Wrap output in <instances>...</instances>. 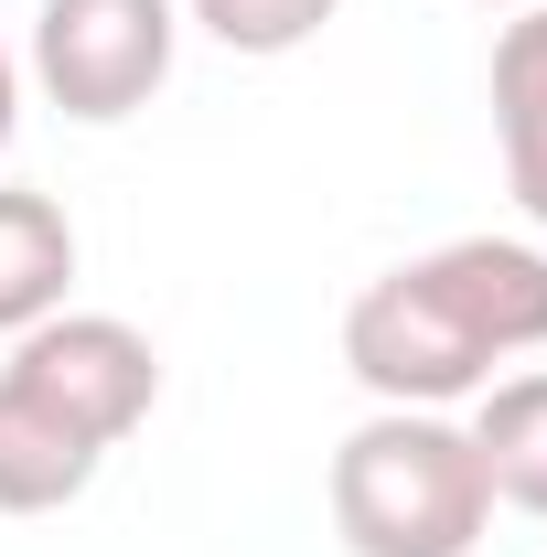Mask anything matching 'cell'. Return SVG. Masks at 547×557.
<instances>
[{
	"label": "cell",
	"mask_w": 547,
	"mask_h": 557,
	"mask_svg": "<svg viewBox=\"0 0 547 557\" xmlns=\"http://www.w3.org/2000/svg\"><path fill=\"white\" fill-rule=\"evenodd\" d=\"M515 354H547L537 236H451L343 300V364L376 408H473Z\"/></svg>",
	"instance_id": "6da1fadb"
},
{
	"label": "cell",
	"mask_w": 547,
	"mask_h": 557,
	"mask_svg": "<svg viewBox=\"0 0 547 557\" xmlns=\"http://www.w3.org/2000/svg\"><path fill=\"white\" fill-rule=\"evenodd\" d=\"M323 493L343 557H473L494 536V483L451 408H376L343 429Z\"/></svg>",
	"instance_id": "7a4b0ae2"
},
{
	"label": "cell",
	"mask_w": 547,
	"mask_h": 557,
	"mask_svg": "<svg viewBox=\"0 0 547 557\" xmlns=\"http://www.w3.org/2000/svg\"><path fill=\"white\" fill-rule=\"evenodd\" d=\"M172 54H183V0H44L22 86L65 108L75 129H119L172 86Z\"/></svg>",
	"instance_id": "3957f363"
},
{
	"label": "cell",
	"mask_w": 547,
	"mask_h": 557,
	"mask_svg": "<svg viewBox=\"0 0 547 557\" xmlns=\"http://www.w3.org/2000/svg\"><path fill=\"white\" fill-rule=\"evenodd\" d=\"M33 408H54L75 440H97V450H119L139 418L161 408V354L139 322L119 311H54V322H33V333H11V364H0Z\"/></svg>",
	"instance_id": "277c9868"
},
{
	"label": "cell",
	"mask_w": 547,
	"mask_h": 557,
	"mask_svg": "<svg viewBox=\"0 0 547 557\" xmlns=\"http://www.w3.org/2000/svg\"><path fill=\"white\" fill-rule=\"evenodd\" d=\"M494 150H505V194L547 236V0L494 33Z\"/></svg>",
	"instance_id": "5b68a950"
},
{
	"label": "cell",
	"mask_w": 547,
	"mask_h": 557,
	"mask_svg": "<svg viewBox=\"0 0 547 557\" xmlns=\"http://www.w3.org/2000/svg\"><path fill=\"white\" fill-rule=\"evenodd\" d=\"M75 300V214L33 183H0V333H33Z\"/></svg>",
	"instance_id": "8992f818"
},
{
	"label": "cell",
	"mask_w": 547,
	"mask_h": 557,
	"mask_svg": "<svg viewBox=\"0 0 547 557\" xmlns=\"http://www.w3.org/2000/svg\"><path fill=\"white\" fill-rule=\"evenodd\" d=\"M97 440H75L54 408H33L11 375H0V515H65L75 493L97 483Z\"/></svg>",
	"instance_id": "52a82bcc"
},
{
	"label": "cell",
	"mask_w": 547,
	"mask_h": 557,
	"mask_svg": "<svg viewBox=\"0 0 547 557\" xmlns=\"http://www.w3.org/2000/svg\"><path fill=\"white\" fill-rule=\"evenodd\" d=\"M462 429H473V450H483L494 504H515V515H537V525H547V364L494 375Z\"/></svg>",
	"instance_id": "ba28073f"
},
{
	"label": "cell",
	"mask_w": 547,
	"mask_h": 557,
	"mask_svg": "<svg viewBox=\"0 0 547 557\" xmlns=\"http://www.w3.org/2000/svg\"><path fill=\"white\" fill-rule=\"evenodd\" d=\"M343 0H183V22L215 33L226 54H247V65H279V54H301V44H323L333 33Z\"/></svg>",
	"instance_id": "9c48e42d"
},
{
	"label": "cell",
	"mask_w": 547,
	"mask_h": 557,
	"mask_svg": "<svg viewBox=\"0 0 547 557\" xmlns=\"http://www.w3.org/2000/svg\"><path fill=\"white\" fill-rule=\"evenodd\" d=\"M11 129H22V54L0 44V150H11Z\"/></svg>",
	"instance_id": "30bf717a"
},
{
	"label": "cell",
	"mask_w": 547,
	"mask_h": 557,
	"mask_svg": "<svg viewBox=\"0 0 547 557\" xmlns=\"http://www.w3.org/2000/svg\"><path fill=\"white\" fill-rule=\"evenodd\" d=\"M483 11H537V0H483Z\"/></svg>",
	"instance_id": "8fae6325"
}]
</instances>
